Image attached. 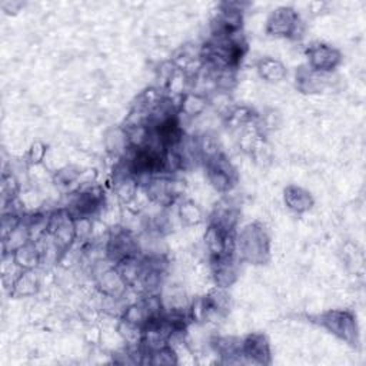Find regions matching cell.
I'll return each mask as SVG.
<instances>
[{"label":"cell","mask_w":366,"mask_h":366,"mask_svg":"<svg viewBox=\"0 0 366 366\" xmlns=\"http://www.w3.org/2000/svg\"><path fill=\"white\" fill-rule=\"evenodd\" d=\"M285 200H286V205L298 213H302V212L310 209L313 205L310 195L306 190L296 188V186H289L286 189Z\"/></svg>","instance_id":"7"},{"label":"cell","mask_w":366,"mask_h":366,"mask_svg":"<svg viewBox=\"0 0 366 366\" xmlns=\"http://www.w3.org/2000/svg\"><path fill=\"white\" fill-rule=\"evenodd\" d=\"M208 105V99L200 93H186L181 98L179 111L186 116H198L200 115Z\"/></svg>","instance_id":"8"},{"label":"cell","mask_w":366,"mask_h":366,"mask_svg":"<svg viewBox=\"0 0 366 366\" xmlns=\"http://www.w3.org/2000/svg\"><path fill=\"white\" fill-rule=\"evenodd\" d=\"M179 216L182 219V222H185L186 225H198L202 222L203 215H202V209L195 205L190 200H186L181 205L179 208Z\"/></svg>","instance_id":"11"},{"label":"cell","mask_w":366,"mask_h":366,"mask_svg":"<svg viewBox=\"0 0 366 366\" xmlns=\"http://www.w3.org/2000/svg\"><path fill=\"white\" fill-rule=\"evenodd\" d=\"M300 21L298 14L289 8L278 9L268 22V32L273 36H288L298 38L296 34H300Z\"/></svg>","instance_id":"4"},{"label":"cell","mask_w":366,"mask_h":366,"mask_svg":"<svg viewBox=\"0 0 366 366\" xmlns=\"http://www.w3.org/2000/svg\"><path fill=\"white\" fill-rule=\"evenodd\" d=\"M242 355L253 363H270V347L265 335L253 333L242 340Z\"/></svg>","instance_id":"6"},{"label":"cell","mask_w":366,"mask_h":366,"mask_svg":"<svg viewBox=\"0 0 366 366\" xmlns=\"http://www.w3.org/2000/svg\"><path fill=\"white\" fill-rule=\"evenodd\" d=\"M258 71L260 78L266 79L268 82H279L286 75L285 66L279 61H275L272 58L262 59L258 65Z\"/></svg>","instance_id":"9"},{"label":"cell","mask_w":366,"mask_h":366,"mask_svg":"<svg viewBox=\"0 0 366 366\" xmlns=\"http://www.w3.org/2000/svg\"><path fill=\"white\" fill-rule=\"evenodd\" d=\"M238 248L243 258L253 263H262L269 252L268 238L263 229L258 225H250L242 232L238 240Z\"/></svg>","instance_id":"2"},{"label":"cell","mask_w":366,"mask_h":366,"mask_svg":"<svg viewBox=\"0 0 366 366\" xmlns=\"http://www.w3.org/2000/svg\"><path fill=\"white\" fill-rule=\"evenodd\" d=\"M319 322L339 339L345 340L349 345L357 346L359 330L353 313L347 310H329L319 316Z\"/></svg>","instance_id":"1"},{"label":"cell","mask_w":366,"mask_h":366,"mask_svg":"<svg viewBox=\"0 0 366 366\" xmlns=\"http://www.w3.org/2000/svg\"><path fill=\"white\" fill-rule=\"evenodd\" d=\"M41 260V252L36 249V245L34 243H26L18 250H15V262L25 269L35 268Z\"/></svg>","instance_id":"10"},{"label":"cell","mask_w":366,"mask_h":366,"mask_svg":"<svg viewBox=\"0 0 366 366\" xmlns=\"http://www.w3.org/2000/svg\"><path fill=\"white\" fill-rule=\"evenodd\" d=\"M307 59L312 71L327 73L333 71L342 61L339 51L325 44H315L307 49Z\"/></svg>","instance_id":"5"},{"label":"cell","mask_w":366,"mask_h":366,"mask_svg":"<svg viewBox=\"0 0 366 366\" xmlns=\"http://www.w3.org/2000/svg\"><path fill=\"white\" fill-rule=\"evenodd\" d=\"M208 175L213 188L219 192H228L236 182V172L230 162L219 152L208 158Z\"/></svg>","instance_id":"3"},{"label":"cell","mask_w":366,"mask_h":366,"mask_svg":"<svg viewBox=\"0 0 366 366\" xmlns=\"http://www.w3.org/2000/svg\"><path fill=\"white\" fill-rule=\"evenodd\" d=\"M39 286L38 278L36 275L32 272V269H26L25 273H22L16 282H15V289L21 293V295H31L35 293L36 289Z\"/></svg>","instance_id":"12"}]
</instances>
